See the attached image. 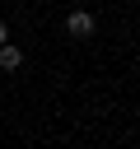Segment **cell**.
<instances>
[{"mask_svg": "<svg viewBox=\"0 0 140 149\" xmlns=\"http://www.w3.org/2000/svg\"><path fill=\"white\" fill-rule=\"evenodd\" d=\"M19 65H23V51H19L14 42H5V47H0V70L9 74V70H19Z\"/></svg>", "mask_w": 140, "mask_h": 149, "instance_id": "cell-2", "label": "cell"}, {"mask_svg": "<svg viewBox=\"0 0 140 149\" xmlns=\"http://www.w3.org/2000/svg\"><path fill=\"white\" fill-rule=\"evenodd\" d=\"M65 33H70V37H93V14H89V9H75V14L65 19Z\"/></svg>", "mask_w": 140, "mask_h": 149, "instance_id": "cell-1", "label": "cell"}, {"mask_svg": "<svg viewBox=\"0 0 140 149\" xmlns=\"http://www.w3.org/2000/svg\"><path fill=\"white\" fill-rule=\"evenodd\" d=\"M5 42H9V28H5V23H0V47H5Z\"/></svg>", "mask_w": 140, "mask_h": 149, "instance_id": "cell-3", "label": "cell"}]
</instances>
